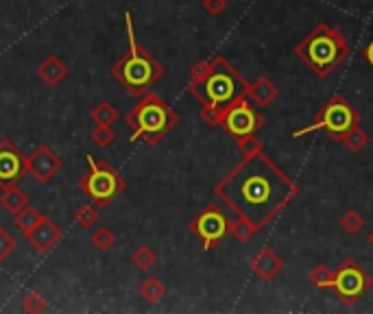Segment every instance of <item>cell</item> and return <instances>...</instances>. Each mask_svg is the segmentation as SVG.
<instances>
[{
  "label": "cell",
  "mask_w": 373,
  "mask_h": 314,
  "mask_svg": "<svg viewBox=\"0 0 373 314\" xmlns=\"http://www.w3.org/2000/svg\"><path fill=\"white\" fill-rule=\"evenodd\" d=\"M214 194L257 234L271 225L286 206H291L299 188L265 151H260L243 155L214 186Z\"/></svg>",
  "instance_id": "1"
},
{
  "label": "cell",
  "mask_w": 373,
  "mask_h": 314,
  "mask_svg": "<svg viewBox=\"0 0 373 314\" xmlns=\"http://www.w3.org/2000/svg\"><path fill=\"white\" fill-rule=\"evenodd\" d=\"M352 52L350 42L340 28L325 22L317 24L312 31L295 46V55L319 79H328Z\"/></svg>",
  "instance_id": "2"
},
{
  "label": "cell",
  "mask_w": 373,
  "mask_h": 314,
  "mask_svg": "<svg viewBox=\"0 0 373 314\" xmlns=\"http://www.w3.org/2000/svg\"><path fill=\"white\" fill-rule=\"evenodd\" d=\"M125 28H127V38H129V50L111 66V77L116 79L129 94L142 96L164 77V66L153 55H149L140 46L135 31H133L131 13L125 16Z\"/></svg>",
  "instance_id": "3"
},
{
  "label": "cell",
  "mask_w": 373,
  "mask_h": 314,
  "mask_svg": "<svg viewBox=\"0 0 373 314\" xmlns=\"http://www.w3.org/2000/svg\"><path fill=\"white\" fill-rule=\"evenodd\" d=\"M247 90L249 83L221 55L210 60V70L204 79L188 83V92L201 105H212L221 109H225L229 103H234L240 96H247Z\"/></svg>",
  "instance_id": "4"
},
{
  "label": "cell",
  "mask_w": 373,
  "mask_h": 314,
  "mask_svg": "<svg viewBox=\"0 0 373 314\" xmlns=\"http://www.w3.org/2000/svg\"><path fill=\"white\" fill-rule=\"evenodd\" d=\"M125 123L131 129V142L140 140L153 147L179 123V113L157 94L147 92L140 96L138 105L127 111Z\"/></svg>",
  "instance_id": "5"
},
{
  "label": "cell",
  "mask_w": 373,
  "mask_h": 314,
  "mask_svg": "<svg viewBox=\"0 0 373 314\" xmlns=\"http://www.w3.org/2000/svg\"><path fill=\"white\" fill-rule=\"evenodd\" d=\"M85 159H88V173L79 179V190L96 208H107L125 190V179L107 162H101L94 155H88Z\"/></svg>",
  "instance_id": "6"
},
{
  "label": "cell",
  "mask_w": 373,
  "mask_h": 314,
  "mask_svg": "<svg viewBox=\"0 0 373 314\" xmlns=\"http://www.w3.org/2000/svg\"><path fill=\"white\" fill-rule=\"evenodd\" d=\"M360 125V113L356 111V107L343 99L340 94H334L317 113V118L310 127L297 129L293 133V138H304L306 133H314V131H325L330 138H334L336 142L340 140V135L350 131L352 127Z\"/></svg>",
  "instance_id": "7"
},
{
  "label": "cell",
  "mask_w": 373,
  "mask_h": 314,
  "mask_svg": "<svg viewBox=\"0 0 373 314\" xmlns=\"http://www.w3.org/2000/svg\"><path fill=\"white\" fill-rule=\"evenodd\" d=\"M373 286V279L371 275L356 262V260H345L336 271H334V284H332V291L336 293V297L343 303H356L358 299H362L369 288Z\"/></svg>",
  "instance_id": "8"
},
{
  "label": "cell",
  "mask_w": 373,
  "mask_h": 314,
  "mask_svg": "<svg viewBox=\"0 0 373 314\" xmlns=\"http://www.w3.org/2000/svg\"><path fill=\"white\" fill-rule=\"evenodd\" d=\"M262 125H265V118L260 116V111L253 107L249 96H240L223 109L221 127L234 140L255 135L257 131L262 129Z\"/></svg>",
  "instance_id": "9"
},
{
  "label": "cell",
  "mask_w": 373,
  "mask_h": 314,
  "mask_svg": "<svg viewBox=\"0 0 373 314\" xmlns=\"http://www.w3.org/2000/svg\"><path fill=\"white\" fill-rule=\"evenodd\" d=\"M229 220L218 206H208L190 220V232L201 240L206 251H212L229 234Z\"/></svg>",
  "instance_id": "10"
},
{
  "label": "cell",
  "mask_w": 373,
  "mask_h": 314,
  "mask_svg": "<svg viewBox=\"0 0 373 314\" xmlns=\"http://www.w3.org/2000/svg\"><path fill=\"white\" fill-rule=\"evenodd\" d=\"M24 166H26V173L31 175V177H35V181L48 184L62 170L64 162H62V157L57 155L50 147L40 145L31 155L24 159Z\"/></svg>",
  "instance_id": "11"
},
{
  "label": "cell",
  "mask_w": 373,
  "mask_h": 314,
  "mask_svg": "<svg viewBox=\"0 0 373 314\" xmlns=\"http://www.w3.org/2000/svg\"><path fill=\"white\" fill-rule=\"evenodd\" d=\"M24 159L26 157L18 151V147L9 138L0 140V188L18 184L24 177L26 173Z\"/></svg>",
  "instance_id": "12"
},
{
  "label": "cell",
  "mask_w": 373,
  "mask_h": 314,
  "mask_svg": "<svg viewBox=\"0 0 373 314\" xmlns=\"http://www.w3.org/2000/svg\"><path fill=\"white\" fill-rule=\"evenodd\" d=\"M26 236V240H28V245H31L38 253H48L52 247H57V242L62 240V236H64V232H62V227L57 225V223H52L48 216H42L40 220H38V225L33 227L31 232L28 234H24Z\"/></svg>",
  "instance_id": "13"
},
{
  "label": "cell",
  "mask_w": 373,
  "mask_h": 314,
  "mask_svg": "<svg viewBox=\"0 0 373 314\" xmlns=\"http://www.w3.org/2000/svg\"><path fill=\"white\" fill-rule=\"evenodd\" d=\"M282 269H284V260L273 249H262L251 258V271H253L255 277H260L262 281L275 279Z\"/></svg>",
  "instance_id": "14"
},
{
  "label": "cell",
  "mask_w": 373,
  "mask_h": 314,
  "mask_svg": "<svg viewBox=\"0 0 373 314\" xmlns=\"http://www.w3.org/2000/svg\"><path fill=\"white\" fill-rule=\"evenodd\" d=\"M247 96L251 103H255L257 107H269L277 96H279V88L269 79V77H257L247 90Z\"/></svg>",
  "instance_id": "15"
},
{
  "label": "cell",
  "mask_w": 373,
  "mask_h": 314,
  "mask_svg": "<svg viewBox=\"0 0 373 314\" xmlns=\"http://www.w3.org/2000/svg\"><path fill=\"white\" fill-rule=\"evenodd\" d=\"M38 74H40V79H42L44 83H48L50 88H55V85H60V83L66 79L68 66H66L57 55H48L46 60L40 64Z\"/></svg>",
  "instance_id": "16"
},
{
  "label": "cell",
  "mask_w": 373,
  "mask_h": 314,
  "mask_svg": "<svg viewBox=\"0 0 373 314\" xmlns=\"http://www.w3.org/2000/svg\"><path fill=\"white\" fill-rule=\"evenodd\" d=\"M0 206H3L9 214L16 216L20 210H24L28 206V196L18 188V184L3 186L0 188Z\"/></svg>",
  "instance_id": "17"
},
{
  "label": "cell",
  "mask_w": 373,
  "mask_h": 314,
  "mask_svg": "<svg viewBox=\"0 0 373 314\" xmlns=\"http://www.w3.org/2000/svg\"><path fill=\"white\" fill-rule=\"evenodd\" d=\"M168 288H166V284L157 277V275H149L145 281L140 284V295L145 297L149 303H157L166 297Z\"/></svg>",
  "instance_id": "18"
},
{
  "label": "cell",
  "mask_w": 373,
  "mask_h": 314,
  "mask_svg": "<svg viewBox=\"0 0 373 314\" xmlns=\"http://www.w3.org/2000/svg\"><path fill=\"white\" fill-rule=\"evenodd\" d=\"M42 216H44V214H42L38 208H33L31 203H28L24 210H20V212L13 216V220H16V227H18V230H20L22 234H28V232H31L33 227L38 225V220H40Z\"/></svg>",
  "instance_id": "19"
},
{
  "label": "cell",
  "mask_w": 373,
  "mask_h": 314,
  "mask_svg": "<svg viewBox=\"0 0 373 314\" xmlns=\"http://www.w3.org/2000/svg\"><path fill=\"white\" fill-rule=\"evenodd\" d=\"M90 120L94 123V125H113L118 120V109L113 107L111 103H107V101H103V103H99L94 109H92V113H90Z\"/></svg>",
  "instance_id": "20"
},
{
  "label": "cell",
  "mask_w": 373,
  "mask_h": 314,
  "mask_svg": "<svg viewBox=\"0 0 373 314\" xmlns=\"http://www.w3.org/2000/svg\"><path fill=\"white\" fill-rule=\"evenodd\" d=\"M131 264L138 269V271H151L153 264H155V251L149 247V245H140L133 253H131Z\"/></svg>",
  "instance_id": "21"
},
{
  "label": "cell",
  "mask_w": 373,
  "mask_h": 314,
  "mask_svg": "<svg viewBox=\"0 0 373 314\" xmlns=\"http://www.w3.org/2000/svg\"><path fill=\"white\" fill-rule=\"evenodd\" d=\"M338 142H343V145H345L350 151L358 153V151H362V149L369 145V135L360 129V125H356V127H352L350 131L343 133Z\"/></svg>",
  "instance_id": "22"
},
{
  "label": "cell",
  "mask_w": 373,
  "mask_h": 314,
  "mask_svg": "<svg viewBox=\"0 0 373 314\" xmlns=\"http://www.w3.org/2000/svg\"><path fill=\"white\" fill-rule=\"evenodd\" d=\"M74 220H77V225L83 227V230H92V227L99 223V208L92 203H85V206L77 208Z\"/></svg>",
  "instance_id": "23"
},
{
  "label": "cell",
  "mask_w": 373,
  "mask_h": 314,
  "mask_svg": "<svg viewBox=\"0 0 373 314\" xmlns=\"http://www.w3.org/2000/svg\"><path fill=\"white\" fill-rule=\"evenodd\" d=\"M310 281H312V286H317V288H332L334 271L325 264H317L310 271Z\"/></svg>",
  "instance_id": "24"
},
{
  "label": "cell",
  "mask_w": 373,
  "mask_h": 314,
  "mask_svg": "<svg viewBox=\"0 0 373 314\" xmlns=\"http://www.w3.org/2000/svg\"><path fill=\"white\" fill-rule=\"evenodd\" d=\"M340 227H343V232H345V234L356 236V234H360V230L364 227V218L356 210H347L345 214L340 216Z\"/></svg>",
  "instance_id": "25"
},
{
  "label": "cell",
  "mask_w": 373,
  "mask_h": 314,
  "mask_svg": "<svg viewBox=\"0 0 373 314\" xmlns=\"http://www.w3.org/2000/svg\"><path fill=\"white\" fill-rule=\"evenodd\" d=\"M90 242H92V247L99 249V251H109L113 245H116V236H113V232L109 230V227L103 225V227H99V230L92 234Z\"/></svg>",
  "instance_id": "26"
},
{
  "label": "cell",
  "mask_w": 373,
  "mask_h": 314,
  "mask_svg": "<svg viewBox=\"0 0 373 314\" xmlns=\"http://www.w3.org/2000/svg\"><path fill=\"white\" fill-rule=\"evenodd\" d=\"M90 140L94 142L99 149H105V147L111 145L113 140H116V133H113V129L109 125H96L92 129V133H90Z\"/></svg>",
  "instance_id": "27"
},
{
  "label": "cell",
  "mask_w": 373,
  "mask_h": 314,
  "mask_svg": "<svg viewBox=\"0 0 373 314\" xmlns=\"http://www.w3.org/2000/svg\"><path fill=\"white\" fill-rule=\"evenodd\" d=\"M22 310L28 312V314H40V312L48 310V303L40 293H26L22 297Z\"/></svg>",
  "instance_id": "28"
},
{
  "label": "cell",
  "mask_w": 373,
  "mask_h": 314,
  "mask_svg": "<svg viewBox=\"0 0 373 314\" xmlns=\"http://www.w3.org/2000/svg\"><path fill=\"white\" fill-rule=\"evenodd\" d=\"M229 234H232L238 242H247L251 236H255V230H253V227L247 220L236 218V220L229 223Z\"/></svg>",
  "instance_id": "29"
},
{
  "label": "cell",
  "mask_w": 373,
  "mask_h": 314,
  "mask_svg": "<svg viewBox=\"0 0 373 314\" xmlns=\"http://www.w3.org/2000/svg\"><path fill=\"white\" fill-rule=\"evenodd\" d=\"M201 120H204L208 127H221L223 123V109L221 107H212V105H204L199 111Z\"/></svg>",
  "instance_id": "30"
},
{
  "label": "cell",
  "mask_w": 373,
  "mask_h": 314,
  "mask_svg": "<svg viewBox=\"0 0 373 314\" xmlns=\"http://www.w3.org/2000/svg\"><path fill=\"white\" fill-rule=\"evenodd\" d=\"M236 145H238V151L243 155H251V153H260L265 151V145L260 140H257L255 135H247V138H238L236 140Z\"/></svg>",
  "instance_id": "31"
},
{
  "label": "cell",
  "mask_w": 373,
  "mask_h": 314,
  "mask_svg": "<svg viewBox=\"0 0 373 314\" xmlns=\"http://www.w3.org/2000/svg\"><path fill=\"white\" fill-rule=\"evenodd\" d=\"M13 249H16L13 236L5 230V227H0V262H7V258L13 253Z\"/></svg>",
  "instance_id": "32"
},
{
  "label": "cell",
  "mask_w": 373,
  "mask_h": 314,
  "mask_svg": "<svg viewBox=\"0 0 373 314\" xmlns=\"http://www.w3.org/2000/svg\"><path fill=\"white\" fill-rule=\"evenodd\" d=\"M201 5H204V11L208 16H221L227 9V0H201Z\"/></svg>",
  "instance_id": "33"
},
{
  "label": "cell",
  "mask_w": 373,
  "mask_h": 314,
  "mask_svg": "<svg viewBox=\"0 0 373 314\" xmlns=\"http://www.w3.org/2000/svg\"><path fill=\"white\" fill-rule=\"evenodd\" d=\"M208 70H210V62L208 60H201V62H196L190 70H188V74H190V81H199V79H204L206 74H208Z\"/></svg>",
  "instance_id": "34"
},
{
  "label": "cell",
  "mask_w": 373,
  "mask_h": 314,
  "mask_svg": "<svg viewBox=\"0 0 373 314\" xmlns=\"http://www.w3.org/2000/svg\"><path fill=\"white\" fill-rule=\"evenodd\" d=\"M362 57H364V62L373 68V40L367 44V48L362 50Z\"/></svg>",
  "instance_id": "35"
},
{
  "label": "cell",
  "mask_w": 373,
  "mask_h": 314,
  "mask_svg": "<svg viewBox=\"0 0 373 314\" xmlns=\"http://www.w3.org/2000/svg\"><path fill=\"white\" fill-rule=\"evenodd\" d=\"M367 242H369V247H373V230L369 232V236H367Z\"/></svg>",
  "instance_id": "36"
}]
</instances>
